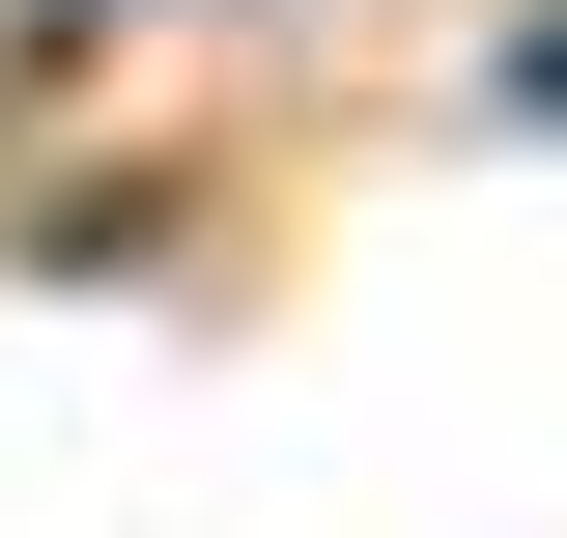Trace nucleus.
Masks as SVG:
<instances>
[{
  "instance_id": "1",
  "label": "nucleus",
  "mask_w": 567,
  "mask_h": 538,
  "mask_svg": "<svg viewBox=\"0 0 567 538\" xmlns=\"http://www.w3.org/2000/svg\"><path fill=\"white\" fill-rule=\"evenodd\" d=\"M85 29H142V0H29V58H85Z\"/></svg>"
},
{
  "instance_id": "2",
  "label": "nucleus",
  "mask_w": 567,
  "mask_h": 538,
  "mask_svg": "<svg viewBox=\"0 0 567 538\" xmlns=\"http://www.w3.org/2000/svg\"><path fill=\"white\" fill-rule=\"evenodd\" d=\"M511 114H567V29H511Z\"/></svg>"
}]
</instances>
